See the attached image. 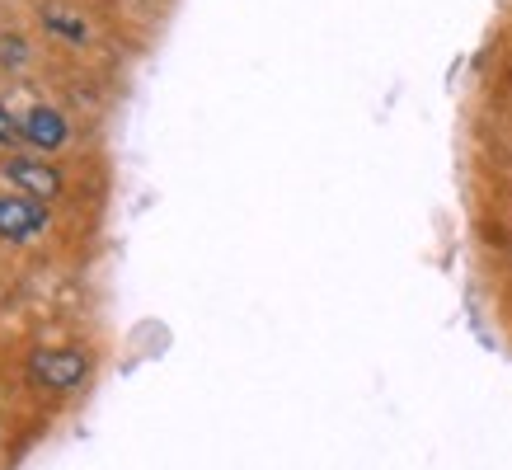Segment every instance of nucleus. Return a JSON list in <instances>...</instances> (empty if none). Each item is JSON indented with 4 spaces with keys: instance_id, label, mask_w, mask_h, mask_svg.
Wrapping results in <instances>:
<instances>
[{
    "instance_id": "1",
    "label": "nucleus",
    "mask_w": 512,
    "mask_h": 470,
    "mask_svg": "<svg viewBox=\"0 0 512 470\" xmlns=\"http://www.w3.org/2000/svg\"><path fill=\"white\" fill-rule=\"evenodd\" d=\"M85 372H90V362L76 348H43L29 362V376L38 386H47V391H76L80 381H85Z\"/></svg>"
},
{
    "instance_id": "4",
    "label": "nucleus",
    "mask_w": 512,
    "mask_h": 470,
    "mask_svg": "<svg viewBox=\"0 0 512 470\" xmlns=\"http://www.w3.org/2000/svg\"><path fill=\"white\" fill-rule=\"evenodd\" d=\"M5 179H15V188L29 198H57L62 193V174L38 165V160H5Z\"/></svg>"
},
{
    "instance_id": "6",
    "label": "nucleus",
    "mask_w": 512,
    "mask_h": 470,
    "mask_svg": "<svg viewBox=\"0 0 512 470\" xmlns=\"http://www.w3.org/2000/svg\"><path fill=\"white\" fill-rule=\"evenodd\" d=\"M19 132H24V127H19L15 118H10V109L0 104V146H15V141H19Z\"/></svg>"
},
{
    "instance_id": "2",
    "label": "nucleus",
    "mask_w": 512,
    "mask_h": 470,
    "mask_svg": "<svg viewBox=\"0 0 512 470\" xmlns=\"http://www.w3.org/2000/svg\"><path fill=\"white\" fill-rule=\"evenodd\" d=\"M47 226V207L29 193H10L0 198V235L5 240H33Z\"/></svg>"
},
{
    "instance_id": "3",
    "label": "nucleus",
    "mask_w": 512,
    "mask_h": 470,
    "mask_svg": "<svg viewBox=\"0 0 512 470\" xmlns=\"http://www.w3.org/2000/svg\"><path fill=\"white\" fill-rule=\"evenodd\" d=\"M19 127H24V141L38 146V151H62L66 137H71V132H66V118L57 109H47V104H33Z\"/></svg>"
},
{
    "instance_id": "5",
    "label": "nucleus",
    "mask_w": 512,
    "mask_h": 470,
    "mask_svg": "<svg viewBox=\"0 0 512 470\" xmlns=\"http://www.w3.org/2000/svg\"><path fill=\"white\" fill-rule=\"evenodd\" d=\"M47 24H57V33L62 38H71V43H85L90 33H85V19H71V15H47Z\"/></svg>"
}]
</instances>
